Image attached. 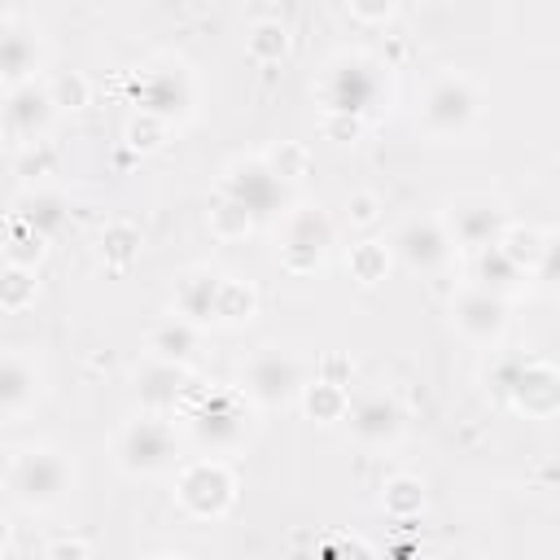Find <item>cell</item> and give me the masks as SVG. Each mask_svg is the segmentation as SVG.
<instances>
[{"label":"cell","mask_w":560,"mask_h":560,"mask_svg":"<svg viewBox=\"0 0 560 560\" xmlns=\"http://www.w3.org/2000/svg\"><path fill=\"white\" fill-rule=\"evenodd\" d=\"M175 503L192 521H223L236 503V472L223 455H197L175 468Z\"/></svg>","instance_id":"6"},{"label":"cell","mask_w":560,"mask_h":560,"mask_svg":"<svg viewBox=\"0 0 560 560\" xmlns=\"http://www.w3.org/2000/svg\"><path fill=\"white\" fill-rule=\"evenodd\" d=\"M402 402L389 394V389H363V394H350V407H346V424L354 433L359 446H394L398 433H402Z\"/></svg>","instance_id":"16"},{"label":"cell","mask_w":560,"mask_h":560,"mask_svg":"<svg viewBox=\"0 0 560 560\" xmlns=\"http://www.w3.org/2000/svg\"><path fill=\"white\" fill-rule=\"evenodd\" d=\"M394 258L416 271V276H442L455 258V241L446 232V219L442 214H411L398 223L394 232Z\"/></svg>","instance_id":"10"},{"label":"cell","mask_w":560,"mask_h":560,"mask_svg":"<svg viewBox=\"0 0 560 560\" xmlns=\"http://www.w3.org/2000/svg\"><path fill=\"white\" fill-rule=\"evenodd\" d=\"M306 381H311L306 359L293 346H280V341L258 346L245 359V368H241V389L258 407H289V402H298V394L306 389Z\"/></svg>","instance_id":"8"},{"label":"cell","mask_w":560,"mask_h":560,"mask_svg":"<svg viewBox=\"0 0 560 560\" xmlns=\"http://www.w3.org/2000/svg\"><path fill=\"white\" fill-rule=\"evenodd\" d=\"M284 188H289V184L267 166L262 153H254V158H232V162L223 166V179H219V192L236 197L254 219H280V214L289 210V192H284Z\"/></svg>","instance_id":"9"},{"label":"cell","mask_w":560,"mask_h":560,"mask_svg":"<svg viewBox=\"0 0 560 560\" xmlns=\"http://www.w3.org/2000/svg\"><path fill=\"white\" fill-rule=\"evenodd\" d=\"M166 136H171V118L149 114V109H136V114L127 118V127H122V140H127V149H136V153H153V149H162Z\"/></svg>","instance_id":"34"},{"label":"cell","mask_w":560,"mask_h":560,"mask_svg":"<svg viewBox=\"0 0 560 560\" xmlns=\"http://www.w3.org/2000/svg\"><path fill=\"white\" fill-rule=\"evenodd\" d=\"M534 280H542V284H556V289H560V232H547V254H542V262H538Z\"/></svg>","instance_id":"41"},{"label":"cell","mask_w":560,"mask_h":560,"mask_svg":"<svg viewBox=\"0 0 560 560\" xmlns=\"http://www.w3.org/2000/svg\"><path fill=\"white\" fill-rule=\"evenodd\" d=\"M503 402L529 420H551L560 416V368L534 354H516V368L508 376Z\"/></svg>","instance_id":"11"},{"label":"cell","mask_w":560,"mask_h":560,"mask_svg":"<svg viewBox=\"0 0 560 560\" xmlns=\"http://www.w3.org/2000/svg\"><path fill=\"white\" fill-rule=\"evenodd\" d=\"M319 551H354V556H372L376 547H372L368 538H332V542H324Z\"/></svg>","instance_id":"43"},{"label":"cell","mask_w":560,"mask_h":560,"mask_svg":"<svg viewBox=\"0 0 560 560\" xmlns=\"http://www.w3.org/2000/svg\"><path fill=\"white\" fill-rule=\"evenodd\" d=\"M389 66L381 57L368 52H337L319 83H315V101L324 114H359L368 118L372 109H381L389 101Z\"/></svg>","instance_id":"3"},{"label":"cell","mask_w":560,"mask_h":560,"mask_svg":"<svg viewBox=\"0 0 560 560\" xmlns=\"http://www.w3.org/2000/svg\"><path fill=\"white\" fill-rule=\"evenodd\" d=\"M424 503H429L424 481L411 477V472H394V477L381 486V512H385L389 521H402V525H407V521H420Z\"/></svg>","instance_id":"24"},{"label":"cell","mask_w":560,"mask_h":560,"mask_svg":"<svg viewBox=\"0 0 560 560\" xmlns=\"http://www.w3.org/2000/svg\"><path fill=\"white\" fill-rule=\"evenodd\" d=\"M499 249L521 267V271H538V262H542V254H547V232L542 228H534V223H512L508 219V228H503V236H499Z\"/></svg>","instance_id":"27"},{"label":"cell","mask_w":560,"mask_h":560,"mask_svg":"<svg viewBox=\"0 0 560 560\" xmlns=\"http://www.w3.org/2000/svg\"><path fill=\"white\" fill-rule=\"evenodd\" d=\"M346 223L350 228H359V232H368V228H376L381 223V210H385V201L372 192V188H354L350 197H346Z\"/></svg>","instance_id":"37"},{"label":"cell","mask_w":560,"mask_h":560,"mask_svg":"<svg viewBox=\"0 0 560 560\" xmlns=\"http://www.w3.org/2000/svg\"><path fill=\"white\" fill-rule=\"evenodd\" d=\"M451 324L464 341H472L481 350H499V341L508 332V298H499L481 284H468L451 298Z\"/></svg>","instance_id":"13"},{"label":"cell","mask_w":560,"mask_h":560,"mask_svg":"<svg viewBox=\"0 0 560 560\" xmlns=\"http://www.w3.org/2000/svg\"><path fill=\"white\" fill-rule=\"evenodd\" d=\"M254 398L241 385H188L175 420L188 424L192 442L210 455H228L236 446H245V438L254 433Z\"/></svg>","instance_id":"1"},{"label":"cell","mask_w":560,"mask_h":560,"mask_svg":"<svg viewBox=\"0 0 560 560\" xmlns=\"http://www.w3.org/2000/svg\"><path fill=\"white\" fill-rule=\"evenodd\" d=\"M114 464L127 477H162L179 468V429L166 411H136L114 433Z\"/></svg>","instance_id":"4"},{"label":"cell","mask_w":560,"mask_h":560,"mask_svg":"<svg viewBox=\"0 0 560 560\" xmlns=\"http://www.w3.org/2000/svg\"><path fill=\"white\" fill-rule=\"evenodd\" d=\"M337 245V219L315 206V201H298L280 214V267L293 276H311L328 262Z\"/></svg>","instance_id":"7"},{"label":"cell","mask_w":560,"mask_h":560,"mask_svg":"<svg viewBox=\"0 0 560 560\" xmlns=\"http://www.w3.org/2000/svg\"><path fill=\"white\" fill-rule=\"evenodd\" d=\"M74 490V464L44 442L13 446L4 459V494L22 512H48Z\"/></svg>","instance_id":"2"},{"label":"cell","mask_w":560,"mask_h":560,"mask_svg":"<svg viewBox=\"0 0 560 560\" xmlns=\"http://www.w3.org/2000/svg\"><path fill=\"white\" fill-rule=\"evenodd\" d=\"M254 315H258V293H254V284L241 280V276H223V284H219V306H214V324L241 328V324H249Z\"/></svg>","instance_id":"28"},{"label":"cell","mask_w":560,"mask_h":560,"mask_svg":"<svg viewBox=\"0 0 560 560\" xmlns=\"http://www.w3.org/2000/svg\"><path fill=\"white\" fill-rule=\"evenodd\" d=\"M446 219V232L455 241V249H486V245H499L503 228H508V214L503 206L490 197V192H459L446 201L442 210Z\"/></svg>","instance_id":"12"},{"label":"cell","mask_w":560,"mask_h":560,"mask_svg":"<svg viewBox=\"0 0 560 560\" xmlns=\"http://www.w3.org/2000/svg\"><path fill=\"white\" fill-rule=\"evenodd\" d=\"M346 9L354 13V22L363 26H385L398 13V0H346Z\"/></svg>","instance_id":"39"},{"label":"cell","mask_w":560,"mask_h":560,"mask_svg":"<svg viewBox=\"0 0 560 560\" xmlns=\"http://www.w3.org/2000/svg\"><path fill=\"white\" fill-rule=\"evenodd\" d=\"M39 298V276L35 267H22V262H4V276H0V311L4 315H22L31 311Z\"/></svg>","instance_id":"31"},{"label":"cell","mask_w":560,"mask_h":560,"mask_svg":"<svg viewBox=\"0 0 560 560\" xmlns=\"http://www.w3.org/2000/svg\"><path fill=\"white\" fill-rule=\"evenodd\" d=\"M131 101H136V109H149V114H162V118H184L197 101V88H192L188 66L162 61V66H149V70L136 74Z\"/></svg>","instance_id":"14"},{"label":"cell","mask_w":560,"mask_h":560,"mask_svg":"<svg viewBox=\"0 0 560 560\" xmlns=\"http://www.w3.org/2000/svg\"><path fill=\"white\" fill-rule=\"evenodd\" d=\"M61 109L52 105V92H48V83H22V88H4V136H9V144L13 149H22V144H39L44 136H48V127H52V118H57Z\"/></svg>","instance_id":"15"},{"label":"cell","mask_w":560,"mask_h":560,"mask_svg":"<svg viewBox=\"0 0 560 560\" xmlns=\"http://www.w3.org/2000/svg\"><path fill=\"white\" fill-rule=\"evenodd\" d=\"M39 398V368L22 346H9L0 359V416L18 424Z\"/></svg>","instance_id":"18"},{"label":"cell","mask_w":560,"mask_h":560,"mask_svg":"<svg viewBox=\"0 0 560 560\" xmlns=\"http://www.w3.org/2000/svg\"><path fill=\"white\" fill-rule=\"evenodd\" d=\"M48 241L35 223H26L22 214L9 210V228H4V262H22V267H39V258L48 254Z\"/></svg>","instance_id":"29"},{"label":"cell","mask_w":560,"mask_h":560,"mask_svg":"<svg viewBox=\"0 0 560 560\" xmlns=\"http://www.w3.org/2000/svg\"><path fill=\"white\" fill-rule=\"evenodd\" d=\"M197 350H201V324H192V319H184L175 311L162 324H153V332H149V354H158V359L188 363Z\"/></svg>","instance_id":"22"},{"label":"cell","mask_w":560,"mask_h":560,"mask_svg":"<svg viewBox=\"0 0 560 560\" xmlns=\"http://www.w3.org/2000/svg\"><path fill=\"white\" fill-rule=\"evenodd\" d=\"M48 92H52V105L61 114H74V109L92 105V83H88L83 70H57V74H48Z\"/></svg>","instance_id":"36"},{"label":"cell","mask_w":560,"mask_h":560,"mask_svg":"<svg viewBox=\"0 0 560 560\" xmlns=\"http://www.w3.org/2000/svg\"><path fill=\"white\" fill-rule=\"evenodd\" d=\"M188 385H192V368H188V363L158 359V354H149V359L136 368V376H131L136 402H140L144 411H166V416L179 411Z\"/></svg>","instance_id":"17"},{"label":"cell","mask_w":560,"mask_h":560,"mask_svg":"<svg viewBox=\"0 0 560 560\" xmlns=\"http://www.w3.org/2000/svg\"><path fill=\"white\" fill-rule=\"evenodd\" d=\"M101 258L114 271H127L140 258V228L131 219H109L101 228Z\"/></svg>","instance_id":"30"},{"label":"cell","mask_w":560,"mask_h":560,"mask_svg":"<svg viewBox=\"0 0 560 560\" xmlns=\"http://www.w3.org/2000/svg\"><path fill=\"white\" fill-rule=\"evenodd\" d=\"M472 276H477V284L481 289H490V293H499V298H516L521 289H529V271H521L499 245H486V249H477V262H472Z\"/></svg>","instance_id":"21"},{"label":"cell","mask_w":560,"mask_h":560,"mask_svg":"<svg viewBox=\"0 0 560 560\" xmlns=\"http://www.w3.org/2000/svg\"><path fill=\"white\" fill-rule=\"evenodd\" d=\"M315 376H324V381H337V385H350V376H354V363H350L346 354H337V350H332V354H324V359H319V372H315Z\"/></svg>","instance_id":"42"},{"label":"cell","mask_w":560,"mask_h":560,"mask_svg":"<svg viewBox=\"0 0 560 560\" xmlns=\"http://www.w3.org/2000/svg\"><path fill=\"white\" fill-rule=\"evenodd\" d=\"M389 262H394V245H389V241H376V236H363V241H354V245L346 249V271H350V280H359V284H368V289L389 276Z\"/></svg>","instance_id":"25"},{"label":"cell","mask_w":560,"mask_h":560,"mask_svg":"<svg viewBox=\"0 0 560 560\" xmlns=\"http://www.w3.org/2000/svg\"><path fill=\"white\" fill-rule=\"evenodd\" d=\"M245 48H249V57L262 61V66L284 61V57H289V31H284V22H276V18L254 22L249 35H245Z\"/></svg>","instance_id":"33"},{"label":"cell","mask_w":560,"mask_h":560,"mask_svg":"<svg viewBox=\"0 0 560 560\" xmlns=\"http://www.w3.org/2000/svg\"><path fill=\"white\" fill-rule=\"evenodd\" d=\"M92 556V542L83 534H52L44 542V560H88Z\"/></svg>","instance_id":"38"},{"label":"cell","mask_w":560,"mask_h":560,"mask_svg":"<svg viewBox=\"0 0 560 560\" xmlns=\"http://www.w3.org/2000/svg\"><path fill=\"white\" fill-rule=\"evenodd\" d=\"M13 214H22L26 223H35L44 236H57L70 223V201L61 192H52V188H35V192H26L13 206Z\"/></svg>","instance_id":"26"},{"label":"cell","mask_w":560,"mask_h":560,"mask_svg":"<svg viewBox=\"0 0 560 560\" xmlns=\"http://www.w3.org/2000/svg\"><path fill=\"white\" fill-rule=\"evenodd\" d=\"M219 284H223V271H210V267H188L184 276H175V293H171V311L210 328L214 324V306H219Z\"/></svg>","instance_id":"20"},{"label":"cell","mask_w":560,"mask_h":560,"mask_svg":"<svg viewBox=\"0 0 560 560\" xmlns=\"http://www.w3.org/2000/svg\"><path fill=\"white\" fill-rule=\"evenodd\" d=\"M254 223L258 219L236 197H228V192H219V201L210 206V236L214 241H245L254 232Z\"/></svg>","instance_id":"32"},{"label":"cell","mask_w":560,"mask_h":560,"mask_svg":"<svg viewBox=\"0 0 560 560\" xmlns=\"http://www.w3.org/2000/svg\"><path fill=\"white\" fill-rule=\"evenodd\" d=\"M262 158H267V166H271L284 184H298V179L311 175V149H306L302 140H276Z\"/></svg>","instance_id":"35"},{"label":"cell","mask_w":560,"mask_h":560,"mask_svg":"<svg viewBox=\"0 0 560 560\" xmlns=\"http://www.w3.org/2000/svg\"><path fill=\"white\" fill-rule=\"evenodd\" d=\"M0 57H4V88H22L39 74V61H44V48H39V35L35 26H26L18 13H4V31H0Z\"/></svg>","instance_id":"19"},{"label":"cell","mask_w":560,"mask_h":560,"mask_svg":"<svg viewBox=\"0 0 560 560\" xmlns=\"http://www.w3.org/2000/svg\"><path fill=\"white\" fill-rule=\"evenodd\" d=\"M324 136L332 144H354L363 136V118L359 114H324Z\"/></svg>","instance_id":"40"},{"label":"cell","mask_w":560,"mask_h":560,"mask_svg":"<svg viewBox=\"0 0 560 560\" xmlns=\"http://www.w3.org/2000/svg\"><path fill=\"white\" fill-rule=\"evenodd\" d=\"M477 118H481V88L464 70H442L424 83L416 127L429 140H459L477 127Z\"/></svg>","instance_id":"5"},{"label":"cell","mask_w":560,"mask_h":560,"mask_svg":"<svg viewBox=\"0 0 560 560\" xmlns=\"http://www.w3.org/2000/svg\"><path fill=\"white\" fill-rule=\"evenodd\" d=\"M306 420L315 424H337L346 420V407H350V385H337V381H324V376H311L306 389L298 394Z\"/></svg>","instance_id":"23"}]
</instances>
